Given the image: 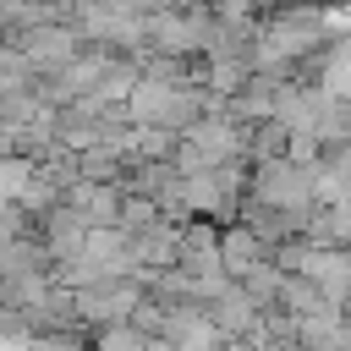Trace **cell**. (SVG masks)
<instances>
[{
  "mask_svg": "<svg viewBox=\"0 0 351 351\" xmlns=\"http://www.w3.org/2000/svg\"><path fill=\"white\" fill-rule=\"evenodd\" d=\"M99 351H143V335H132V329H104Z\"/></svg>",
  "mask_w": 351,
  "mask_h": 351,
  "instance_id": "obj_2",
  "label": "cell"
},
{
  "mask_svg": "<svg viewBox=\"0 0 351 351\" xmlns=\"http://www.w3.org/2000/svg\"><path fill=\"white\" fill-rule=\"evenodd\" d=\"M16 55H22L27 66H55V71H66V66L77 60V33H71V27H33Z\"/></svg>",
  "mask_w": 351,
  "mask_h": 351,
  "instance_id": "obj_1",
  "label": "cell"
},
{
  "mask_svg": "<svg viewBox=\"0 0 351 351\" xmlns=\"http://www.w3.org/2000/svg\"><path fill=\"white\" fill-rule=\"evenodd\" d=\"M274 351H291V346H274Z\"/></svg>",
  "mask_w": 351,
  "mask_h": 351,
  "instance_id": "obj_3",
  "label": "cell"
}]
</instances>
